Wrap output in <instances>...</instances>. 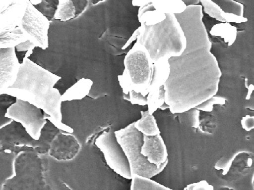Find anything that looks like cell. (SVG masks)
I'll return each instance as SVG.
<instances>
[{"label":"cell","mask_w":254,"mask_h":190,"mask_svg":"<svg viewBox=\"0 0 254 190\" xmlns=\"http://www.w3.org/2000/svg\"><path fill=\"white\" fill-rule=\"evenodd\" d=\"M243 129L247 131H250L254 128V117L247 115L243 117L241 121Z\"/></svg>","instance_id":"28"},{"label":"cell","mask_w":254,"mask_h":190,"mask_svg":"<svg viewBox=\"0 0 254 190\" xmlns=\"http://www.w3.org/2000/svg\"><path fill=\"white\" fill-rule=\"evenodd\" d=\"M115 135L128 160L131 176L151 179L164 170L169 160L162 166L157 167L150 164L141 154L143 135L135 128L134 123L122 130L115 131Z\"/></svg>","instance_id":"5"},{"label":"cell","mask_w":254,"mask_h":190,"mask_svg":"<svg viewBox=\"0 0 254 190\" xmlns=\"http://www.w3.org/2000/svg\"><path fill=\"white\" fill-rule=\"evenodd\" d=\"M186 190H214V188L212 185L208 184L206 181L203 180L198 183L188 185Z\"/></svg>","instance_id":"26"},{"label":"cell","mask_w":254,"mask_h":190,"mask_svg":"<svg viewBox=\"0 0 254 190\" xmlns=\"http://www.w3.org/2000/svg\"><path fill=\"white\" fill-rule=\"evenodd\" d=\"M95 144L103 152L106 162L111 169L122 177L131 180L128 160L112 129L100 135L95 140Z\"/></svg>","instance_id":"8"},{"label":"cell","mask_w":254,"mask_h":190,"mask_svg":"<svg viewBox=\"0 0 254 190\" xmlns=\"http://www.w3.org/2000/svg\"><path fill=\"white\" fill-rule=\"evenodd\" d=\"M156 10L164 14H181L187 6L181 0H151Z\"/></svg>","instance_id":"17"},{"label":"cell","mask_w":254,"mask_h":190,"mask_svg":"<svg viewBox=\"0 0 254 190\" xmlns=\"http://www.w3.org/2000/svg\"><path fill=\"white\" fill-rule=\"evenodd\" d=\"M165 89L164 85L162 86L158 89L151 90L149 92L147 96L148 106V112L151 115H153L158 108L162 109L163 106L165 105Z\"/></svg>","instance_id":"19"},{"label":"cell","mask_w":254,"mask_h":190,"mask_svg":"<svg viewBox=\"0 0 254 190\" xmlns=\"http://www.w3.org/2000/svg\"><path fill=\"white\" fill-rule=\"evenodd\" d=\"M31 3L33 5H35V4H38L40 3V2H42V1H32V0H29Z\"/></svg>","instance_id":"30"},{"label":"cell","mask_w":254,"mask_h":190,"mask_svg":"<svg viewBox=\"0 0 254 190\" xmlns=\"http://www.w3.org/2000/svg\"><path fill=\"white\" fill-rule=\"evenodd\" d=\"M124 65L123 75L119 76L124 95L134 91L147 96L153 76V63L146 48L136 42L127 53Z\"/></svg>","instance_id":"4"},{"label":"cell","mask_w":254,"mask_h":190,"mask_svg":"<svg viewBox=\"0 0 254 190\" xmlns=\"http://www.w3.org/2000/svg\"><path fill=\"white\" fill-rule=\"evenodd\" d=\"M50 21L30 1L27 0L26 12L22 18L21 28L28 40L36 47L45 49L49 47L48 31Z\"/></svg>","instance_id":"9"},{"label":"cell","mask_w":254,"mask_h":190,"mask_svg":"<svg viewBox=\"0 0 254 190\" xmlns=\"http://www.w3.org/2000/svg\"><path fill=\"white\" fill-rule=\"evenodd\" d=\"M160 23L147 26L141 24L137 42L146 48L153 63L169 61L181 55L187 48V39L176 15L165 14Z\"/></svg>","instance_id":"3"},{"label":"cell","mask_w":254,"mask_h":190,"mask_svg":"<svg viewBox=\"0 0 254 190\" xmlns=\"http://www.w3.org/2000/svg\"><path fill=\"white\" fill-rule=\"evenodd\" d=\"M178 118L181 123H183L188 126L197 128L199 125V111L196 108H192L185 112L179 113Z\"/></svg>","instance_id":"23"},{"label":"cell","mask_w":254,"mask_h":190,"mask_svg":"<svg viewBox=\"0 0 254 190\" xmlns=\"http://www.w3.org/2000/svg\"><path fill=\"white\" fill-rule=\"evenodd\" d=\"M36 47L35 44L31 43L30 41L28 40L26 42L22 43V44L17 45L15 48L18 51H33V49Z\"/></svg>","instance_id":"29"},{"label":"cell","mask_w":254,"mask_h":190,"mask_svg":"<svg viewBox=\"0 0 254 190\" xmlns=\"http://www.w3.org/2000/svg\"><path fill=\"white\" fill-rule=\"evenodd\" d=\"M202 12V6L192 4L175 15L185 33L187 48L181 55L169 60L171 72L164 85L165 103L172 114L194 108L218 92L221 71L210 52L212 43Z\"/></svg>","instance_id":"1"},{"label":"cell","mask_w":254,"mask_h":190,"mask_svg":"<svg viewBox=\"0 0 254 190\" xmlns=\"http://www.w3.org/2000/svg\"><path fill=\"white\" fill-rule=\"evenodd\" d=\"M54 18L63 22L73 19L75 17L76 10L71 0H60Z\"/></svg>","instance_id":"21"},{"label":"cell","mask_w":254,"mask_h":190,"mask_svg":"<svg viewBox=\"0 0 254 190\" xmlns=\"http://www.w3.org/2000/svg\"><path fill=\"white\" fill-rule=\"evenodd\" d=\"M236 155H233L229 159L228 158H227V159H224V158H222V159L216 163L215 168L218 169V170L222 169L223 171H226L225 174H226L227 172L230 169L231 164H232L233 160L234 159Z\"/></svg>","instance_id":"27"},{"label":"cell","mask_w":254,"mask_h":190,"mask_svg":"<svg viewBox=\"0 0 254 190\" xmlns=\"http://www.w3.org/2000/svg\"><path fill=\"white\" fill-rule=\"evenodd\" d=\"M93 85L91 79H81L61 96V101L81 99L87 96Z\"/></svg>","instance_id":"16"},{"label":"cell","mask_w":254,"mask_h":190,"mask_svg":"<svg viewBox=\"0 0 254 190\" xmlns=\"http://www.w3.org/2000/svg\"><path fill=\"white\" fill-rule=\"evenodd\" d=\"M216 3L227 14H233L239 17H244V6L235 1H219Z\"/></svg>","instance_id":"22"},{"label":"cell","mask_w":254,"mask_h":190,"mask_svg":"<svg viewBox=\"0 0 254 190\" xmlns=\"http://www.w3.org/2000/svg\"><path fill=\"white\" fill-rule=\"evenodd\" d=\"M5 117L21 124L32 139L35 140L40 139L43 128L47 123L40 108L17 98L15 103L8 108Z\"/></svg>","instance_id":"7"},{"label":"cell","mask_w":254,"mask_h":190,"mask_svg":"<svg viewBox=\"0 0 254 190\" xmlns=\"http://www.w3.org/2000/svg\"><path fill=\"white\" fill-rule=\"evenodd\" d=\"M131 190H174L159 184L151 179L131 176Z\"/></svg>","instance_id":"20"},{"label":"cell","mask_w":254,"mask_h":190,"mask_svg":"<svg viewBox=\"0 0 254 190\" xmlns=\"http://www.w3.org/2000/svg\"><path fill=\"white\" fill-rule=\"evenodd\" d=\"M27 0H0V49L12 48L28 41L21 22Z\"/></svg>","instance_id":"6"},{"label":"cell","mask_w":254,"mask_h":190,"mask_svg":"<svg viewBox=\"0 0 254 190\" xmlns=\"http://www.w3.org/2000/svg\"><path fill=\"white\" fill-rule=\"evenodd\" d=\"M224 103H225V99L222 98V97L213 96L194 108H196L197 110L205 111V112H211V111H212L213 106L215 104L223 105Z\"/></svg>","instance_id":"24"},{"label":"cell","mask_w":254,"mask_h":190,"mask_svg":"<svg viewBox=\"0 0 254 190\" xmlns=\"http://www.w3.org/2000/svg\"><path fill=\"white\" fill-rule=\"evenodd\" d=\"M141 154L150 164L157 167L162 166L168 159L166 145L160 135L154 137L143 135Z\"/></svg>","instance_id":"11"},{"label":"cell","mask_w":254,"mask_h":190,"mask_svg":"<svg viewBox=\"0 0 254 190\" xmlns=\"http://www.w3.org/2000/svg\"><path fill=\"white\" fill-rule=\"evenodd\" d=\"M141 118L134 122L135 128L143 135L154 137L160 135L157 123L155 117L149 114L148 110L141 111Z\"/></svg>","instance_id":"14"},{"label":"cell","mask_w":254,"mask_h":190,"mask_svg":"<svg viewBox=\"0 0 254 190\" xmlns=\"http://www.w3.org/2000/svg\"><path fill=\"white\" fill-rule=\"evenodd\" d=\"M203 6L204 12L207 13L210 17L221 22L222 23H243L247 21L244 17H239L233 14H227L222 9L212 0H201Z\"/></svg>","instance_id":"13"},{"label":"cell","mask_w":254,"mask_h":190,"mask_svg":"<svg viewBox=\"0 0 254 190\" xmlns=\"http://www.w3.org/2000/svg\"><path fill=\"white\" fill-rule=\"evenodd\" d=\"M132 4L140 6L138 17L140 24L151 26L160 23L166 18L164 13L156 10L152 4L151 0H133Z\"/></svg>","instance_id":"12"},{"label":"cell","mask_w":254,"mask_h":190,"mask_svg":"<svg viewBox=\"0 0 254 190\" xmlns=\"http://www.w3.org/2000/svg\"><path fill=\"white\" fill-rule=\"evenodd\" d=\"M124 98L128 99L131 104L144 106L147 105V96H144L142 94H138L134 91H130L128 95H124Z\"/></svg>","instance_id":"25"},{"label":"cell","mask_w":254,"mask_h":190,"mask_svg":"<svg viewBox=\"0 0 254 190\" xmlns=\"http://www.w3.org/2000/svg\"><path fill=\"white\" fill-rule=\"evenodd\" d=\"M170 65L169 61H161L153 63V76H152L149 92L151 90L158 89L165 85L169 78Z\"/></svg>","instance_id":"15"},{"label":"cell","mask_w":254,"mask_h":190,"mask_svg":"<svg viewBox=\"0 0 254 190\" xmlns=\"http://www.w3.org/2000/svg\"><path fill=\"white\" fill-rule=\"evenodd\" d=\"M33 51L27 52L20 63L17 79L4 94H7L33 104L49 115L52 123L60 130L72 133L69 126L62 123L61 96L54 86L61 79L29 59Z\"/></svg>","instance_id":"2"},{"label":"cell","mask_w":254,"mask_h":190,"mask_svg":"<svg viewBox=\"0 0 254 190\" xmlns=\"http://www.w3.org/2000/svg\"><path fill=\"white\" fill-rule=\"evenodd\" d=\"M20 65L15 48L0 49V95L15 83Z\"/></svg>","instance_id":"10"},{"label":"cell","mask_w":254,"mask_h":190,"mask_svg":"<svg viewBox=\"0 0 254 190\" xmlns=\"http://www.w3.org/2000/svg\"><path fill=\"white\" fill-rule=\"evenodd\" d=\"M210 33L212 36H219L226 44L231 46L237 39V30L229 23H220L213 27Z\"/></svg>","instance_id":"18"}]
</instances>
